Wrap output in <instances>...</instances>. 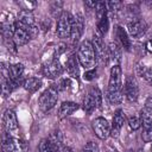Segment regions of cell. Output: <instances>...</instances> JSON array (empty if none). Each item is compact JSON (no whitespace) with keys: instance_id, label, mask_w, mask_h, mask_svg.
<instances>
[{"instance_id":"obj_3","label":"cell","mask_w":152,"mask_h":152,"mask_svg":"<svg viewBox=\"0 0 152 152\" xmlns=\"http://www.w3.org/2000/svg\"><path fill=\"white\" fill-rule=\"evenodd\" d=\"M72 24H74V17L69 12H63L57 21V36L59 38H70L71 31H72Z\"/></svg>"},{"instance_id":"obj_26","label":"cell","mask_w":152,"mask_h":152,"mask_svg":"<svg viewBox=\"0 0 152 152\" xmlns=\"http://www.w3.org/2000/svg\"><path fill=\"white\" fill-rule=\"evenodd\" d=\"M128 126H129V128H131V129H133V131L139 129V128H140V126H141L140 118H138V116H135V115L129 116V118H128Z\"/></svg>"},{"instance_id":"obj_18","label":"cell","mask_w":152,"mask_h":152,"mask_svg":"<svg viewBox=\"0 0 152 152\" xmlns=\"http://www.w3.org/2000/svg\"><path fill=\"white\" fill-rule=\"evenodd\" d=\"M108 56L114 63H120L121 61V48L116 42H110L108 45Z\"/></svg>"},{"instance_id":"obj_14","label":"cell","mask_w":152,"mask_h":152,"mask_svg":"<svg viewBox=\"0 0 152 152\" xmlns=\"http://www.w3.org/2000/svg\"><path fill=\"white\" fill-rule=\"evenodd\" d=\"M124 122H125V113H124V110L118 109L113 116V122H112V127H110V135L116 138L120 133L121 127L124 126Z\"/></svg>"},{"instance_id":"obj_19","label":"cell","mask_w":152,"mask_h":152,"mask_svg":"<svg viewBox=\"0 0 152 152\" xmlns=\"http://www.w3.org/2000/svg\"><path fill=\"white\" fill-rule=\"evenodd\" d=\"M116 34H118V38H119L121 45L124 46V49L127 50V51H129V50H131V45H132V43H131V39L128 38L127 32L124 30V27L118 26V27H116Z\"/></svg>"},{"instance_id":"obj_10","label":"cell","mask_w":152,"mask_h":152,"mask_svg":"<svg viewBox=\"0 0 152 152\" xmlns=\"http://www.w3.org/2000/svg\"><path fill=\"white\" fill-rule=\"evenodd\" d=\"M124 91L125 96L129 102H135L139 97V88L135 78L133 76H127L125 80V86H124Z\"/></svg>"},{"instance_id":"obj_13","label":"cell","mask_w":152,"mask_h":152,"mask_svg":"<svg viewBox=\"0 0 152 152\" xmlns=\"http://www.w3.org/2000/svg\"><path fill=\"white\" fill-rule=\"evenodd\" d=\"M146 23L141 19H135L128 23V32L133 38H139L146 32Z\"/></svg>"},{"instance_id":"obj_29","label":"cell","mask_w":152,"mask_h":152,"mask_svg":"<svg viewBox=\"0 0 152 152\" xmlns=\"http://www.w3.org/2000/svg\"><path fill=\"white\" fill-rule=\"evenodd\" d=\"M142 140L145 142H150L152 141V128L151 129H144V133H142Z\"/></svg>"},{"instance_id":"obj_23","label":"cell","mask_w":152,"mask_h":152,"mask_svg":"<svg viewBox=\"0 0 152 152\" xmlns=\"http://www.w3.org/2000/svg\"><path fill=\"white\" fill-rule=\"evenodd\" d=\"M23 72H24V65L20 64V63H17V64H13L11 65V76L13 80H15L18 83H20V78L23 76Z\"/></svg>"},{"instance_id":"obj_30","label":"cell","mask_w":152,"mask_h":152,"mask_svg":"<svg viewBox=\"0 0 152 152\" xmlns=\"http://www.w3.org/2000/svg\"><path fill=\"white\" fill-rule=\"evenodd\" d=\"M95 75H96V71H95L94 69H91V70H87V71L84 72L83 77H84V80H87V81H91V80L95 77Z\"/></svg>"},{"instance_id":"obj_21","label":"cell","mask_w":152,"mask_h":152,"mask_svg":"<svg viewBox=\"0 0 152 152\" xmlns=\"http://www.w3.org/2000/svg\"><path fill=\"white\" fill-rule=\"evenodd\" d=\"M23 86H24L25 90H27V91H30V93H34V91H37V90L40 88L42 82H40V80H38L37 77H28V78H26V80L24 81Z\"/></svg>"},{"instance_id":"obj_24","label":"cell","mask_w":152,"mask_h":152,"mask_svg":"<svg viewBox=\"0 0 152 152\" xmlns=\"http://www.w3.org/2000/svg\"><path fill=\"white\" fill-rule=\"evenodd\" d=\"M108 27H109L108 17H107V15H104L101 20H99V21H97V31H99V34L103 36L104 33H107Z\"/></svg>"},{"instance_id":"obj_33","label":"cell","mask_w":152,"mask_h":152,"mask_svg":"<svg viewBox=\"0 0 152 152\" xmlns=\"http://www.w3.org/2000/svg\"><path fill=\"white\" fill-rule=\"evenodd\" d=\"M146 50H147L148 52H152V38L146 42Z\"/></svg>"},{"instance_id":"obj_32","label":"cell","mask_w":152,"mask_h":152,"mask_svg":"<svg viewBox=\"0 0 152 152\" xmlns=\"http://www.w3.org/2000/svg\"><path fill=\"white\" fill-rule=\"evenodd\" d=\"M84 4H86V6H88L89 8H95L96 5H97V1H86Z\"/></svg>"},{"instance_id":"obj_20","label":"cell","mask_w":152,"mask_h":152,"mask_svg":"<svg viewBox=\"0 0 152 152\" xmlns=\"http://www.w3.org/2000/svg\"><path fill=\"white\" fill-rule=\"evenodd\" d=\"M78 108V104L75 103V102H71V101H65L61 104V108H59V115L63 118V116H68V115H71L75 110H77Z\"/></svg>"},{"instance_id":"obj_7","label":"cell","mask_w":152,"mask_h":152,"mask_svg":"<svg viewBox=\"0 0 152 152\" xmlns=\"http://www.w3.org/2000/svg\"><path fill=\"white\" fill-rule=\"evenodd\" d=\"M26 145L18 137L6 134L2 139V152H25Z\"/></svg>"},{"instance_id":"obj_11","label":"cell","mask_w":152,"mask_h":152,"mask_svg":"<svg viewBox=\"0 0 152 152\" xmlns=\"http://www.w3.org/2000/svg\"><path fill=\"white\" fill-rule=\"evenodd\" d=\"M93 129L97 138L104 140L110 135V125L104 118H96L93 121Z\"/></svg>"},{"instance_id":"obj_25","label":"cell","mask_w":152,"mask_h":152,"mask_svg":"<svg viewBox=\"0 0 152 152\" xmlns=\"http://www.w3.org/2000/svg\"><path fill=\"white\" fill-rule=\"evenodd\" d=\"M39 152H57V151L50 144L49 139H42L39 142Z\"/></svg>"},{"instance_id":"obj_12","label":"cell","mask_w":152,"mask_h":152,"mask_svg":"<svg viewBox=\"0 0 152 152\" xmlns=\"http://www.w3.org/2000/svg\"><path fill=\"white\" fill-rule=\"evenodd\" d=\"M63 72V66L58 59H51L43 66V74L48 78H56Z\"/></svg>"},{"instance_id":"obj_17","label":"cell","mask_w":152,"mask_h":152,"mask_svg":"<svg viewBox=\"0 0 152 152\" xmlns=\"http://www.w3.org/2000/svg\"><path fill=\"white\" fill-rule=\"evenodd\" d=\"M140 121H141L144 129H151L152 128V108L144 107L140 110Z\"/></svg>"},{"instance_id":"obj_9","label":"cell","mask_w":152,"mask_h":152,"mask_svg":"<svg viewBox=\"0 0 152 152\" xmlns=\"http://www.w3.org/2000/svg\"><path fill=\"white\" fill-rule=\"evenodd\" d=\"M12 38H13V42L15 43L17 46H23V45L27 44L31 39L28 27L24 26L23 24H20L19 21L15 20V31H14V34Z\"/></svg>"},{"instance_id":"obj_34","label":"cell","mask_w":152,"mask_h":152,"mask_svg":"<svg viewBox=\"0 0 152 152\" xmlns=\"http://www.w3.org/2000/svg\"><path fill=\"white\" fill-rule=\"evenodd\" d=\"M126 152H135V151H133V150H127Z\"/></svg>"},{"instance_id":"obj_5","label":"cell","mask_w":152,"mask_h":152,"mask_svg":"<svg viewBox=\"0 0 152 152\" xmlns=\"http://www.w3.org/2000/svg\"><path fill=\"white\" fill-rule=\"evenodd\" d=\"M83 109L88 114H90L95 108H100L102 104V96L101 91L97 88H91L89 93L83 99Z\"/></svg>"},{"instance_id":"obj_15","label":"cell","mask_w":152,"mask_h":152,"mask_svg":"<svg viewBox=\"0 0 152 152\" xmlns=\"http://www.w3.org/2000/svg\"><path fill=\"white\" fill-rule=\"evenodd\" d=\"M83 32V19L82 15L78 14L76 18H74V24H72V31H71V40L72 43H77L81 34Z\"/></svg>"},{"instance_id":"obj_2","label":"cell","mask_w":152,"mask_h":152,"mask_svg":"<svg viewBox=\"0 0 152 152\" xmlns=\"http://www.w3.org/2000/svg\"><path fill=\"white\" fill-rule=\"evenodd\" d=\"M77 59L81 66L86 70H91L96 63V55L94 50V45L90 40H83L78 46Z\"/></svg>"},{"instance_id":"obj_35","label":"cell","mask_w":152,"mask_h":152,"mask_svg":"<svg viewBox=\"0 0 152 152\" xmlns=\"http://www.w3.org/2000/svg\"><path fill=\"white\" fill-rule=\"evenodd\" d=\"M151 152H152V145H151Z\"/></svg>"},{"instance_id":"obj_28","label":"cell","mask_w":152,"mask_h":152,"mask_svg":"<svg viewBox=\"0 0 152 152\" xmlns=\"http://www.w3.org/2000/svg\"><path fill=\"white\" fill-rule=\"evenodd\" d=\"M139 74L152 86V68H142V71H140Z\"/></svg>"},{"instance_id":"obj_6","label":"cell","mask_w":152,"mask_h":152,"mask_svg":"<svg viewBox=\"0 0 152 152\" xmlns=\"http://www.w3.org/2000/svg\"><path fill=\"white\" fill-rule=\"evenodd\" d=\"M2 124H4V128L6 131V134H8L11 137H18V135H15V133L18 132L19 126H18V120H17V115H15L14 110L7 109L4 113Z\"/></svg>"},{"instance_id":"obj_4","label":"cell","mask_w":152,"mask_h":152,"mask_svg":"<svg viewBox=\"0 0 152 152\" xmlns=\"http://www.w3.org/2000/svg\"><path fill=\"white\" fill-rule=\"evenodd\" d=\"M58 99V90L56 89V87H50L48 88L40 96L38 100V104L40 110L43 112H49L51 108H53V106L56 104Z\"/></svg>"},{"instance_id":"obj_8","label":"cell","mask_w":152,"mask_h":152,"mask_svg":"<svg viewBox=\"0 0 152 152\" xmlns=\"http://www.w3.org/2000/svg\"><path fill=\"white\" fill-rule=\"evenodd\" d=\"M93 45H94V50H95V55H96V62L99 64H107V62L109 59L108 48H106V45L103 44L101 34H97L94 38Z\"/></svg>"},{"instance_id":"obj_31","label":"cell","mask_w":152,"mask_h":152,"mask_svg":"<svg viewBox=\"0 0 152 152\" xmlns=\"http://www.w3.org/2000/svg\"><path fill=\"white\" fill-rule=\"evenodd\" d=\"M57 152H72V150H71L69 146H66V145L63 144V145L57 150Z\"/></svg>"},{"instance_id":"obj_22","label":"cell","mask_w":152,"mask_h":152,"mask_svg":"<svg viewBox=\"0 0 152 152\" xmlns=\"http://www.w3.org/2000/svg\"><path fill=\"white\" fill-rule=\"evenodd\" d=\"M77 57L75 56H70L66 61V70L69 72L70 76L72 77H77L78 75V63H77Z\"/></svg>"},{"instance_id":"obj_27","label":"cell","mask_w":152,"mask_h":152,"mask_svg":"<svg viewBox=\"0 0 152 152\" xmlns=\"http://www.w3.org/2000/svg\"><path fill=\"white\" fill-rule=\"evenodd\" d=\"M80 152H99V145L94 141H89L82 147Z\"/></svg>"},{"instance_id":"obj_16","label":"cell","mask_w":152,"mask_h":152,"mask_svg":"<svg viewBox=\"0 0 152 152\" xmlns=\"http://www.w3.org/2000/svg\"><path fill=\"white\" fill-rule=\"evenodd\" d=\"M17 21H19L20 24H23L24 26H26L28 28L34 26V17L30 10H21L18 15Z\"/></svg>"},{"instance_id":"obj_1","label":"cell","mask_w":152,"mask_h":152,"mask_svg":"<svg viewBox=\"0 0 152 152\" xmlns=\"http://www.w3.org/2000/svg\"><path fill=\"white\" fill-rule=\"evenodd\" d=\"M122 71L120 65H114L110 69V77L108 82V93L107 97L112 104L121 103L124 97L122 90Z\"/></svg>"}]
</instances>
